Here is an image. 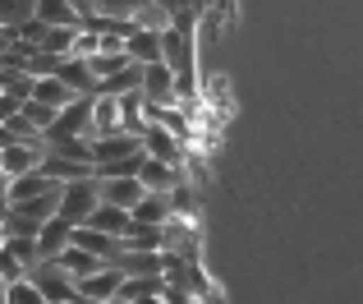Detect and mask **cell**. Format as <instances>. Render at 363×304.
<instances>
[{"instance_id": "obj_29", "label": "cell", "mask_w": 363, "mask_h": 304, "mask_svg": "<svg viewBox=\"0 0 363 304\" xmlns=\"http://www.w3.org/2000/svg\"><path fill=\"white\" fill-rule=\"evenodd\" d=\"M69 5H74V9H79V14H83V18H92V0H69Z\"/></svg>"}, {"instance_id": "obj_3", "label": "cell", "mask_w": 363, "mask_h": 304, "mask_svg": "<svg viewBox=\"0 0 363 304\" xmlns=\"http://www.w3.org/2000/svg\"><path fill=\"white\" fill-rule=\"evenodd\" d=\"M65 139H97V129H92V97H74L55 116V125L46 129V143H65Z\"/></svg>"}, {"instance_id": "obj_10", "label": "cell", "mask_w": 363, "mask_h": 304, "mask_svg": "<svg viewBox=\"0 0 363 304\" xmlns=\"http://www.w3.org/2000/svg\"><path fill=\"white\" fill-rule=\"evenodd\" d=\"M69 244H74V222H65L60 212H55L51 222L37 231V249H42V259H60Z\"/></svg>"}, {"instance_id": "obj_22", "label": "cell", "mask_w": 363, "mask_h": 304, "mask_svg": "<svg viewBox=\"0 0 363 304\" xmlns=\"http://www.w3.org/2000/svg\"><path fill=\"white\" fill-rule=\"evenodd\" d=\"M124 249H166V226L133 222L129 231H124Z\"/></svg>"}, {"instance_id": "obj_18", "label": "cell", "mask_w": 363, "mask_h": 304, "mask_svg": "<svg viewBox=\"0 0 363 304\" xmlns=\"http://www.w3.org/2000/svg\"><path fill=\"white\" fill-rule=\"evenodd\" d=\"M33 97L46 102V107H55V111H65L74 97H83V92H74L69 83L60 79V74H42V79H37V88H33Z\"/></svg>"}, {"instance_id": "obj_4", "label": "cell", "mask_w": 363, "mask_h": 304, "mask_svg": "<svg viewBox=\"0 0 363 304\" xmlns=\"http://www.w3.org/2000/svg\"><path fill=\"white\" fill-rule=\"evenodd\" d=\"M46 152H51V143H46V139H14L9 148H0V175H5V180L28 175V170L42 166Z\"/></svg>"}, {"instance_id": "obj_16", "label": "cell", "mask_w": 363, "mask_h": 304, "mask_svg": "<svg viewBox=\"0 0 363 304\" xmlns=\"http://www.w3.org/2000/svg\"><path fill=\"white\" fill-rule=\"evenodd\" d=\"M92 129L101 134H116V129H124V111H120V97H111V92H97L92 97Z\"/></svg>"}, {"instance_id": "obj_23", "label": "cell", "mask_w": 363, "mask_h": 304, "mask_svg": "<svg viewBox=\"0 0 363 304\" xmlns=\"http://www.w3.org/2000/svg\"><path fill=\"white\" fill-rule=\"evenodd\" d=\"M143 5H147V0H92V18H120V23H133Z\"/></svg>"}, {"instance_id": "obj_28", "label": "cell", "mask_w": 363, "mask_h": 304, "mask_svg": "<svg viewBox=\"0 0 363 304\" xmlns=\"http://www.w3.org/2000/svg\"><path fill=\"white\" fill-rule=\"evenodd\" d=\"M0 277H5V281H18V277H28V268L14 259V254H9V244H0Z\"/></svg>"}, {"instance_id": "obj_11", "label": "cell", "mask_w": 363, "mask_h": 304, "mask_svg": "<svg viewBox=\"0 0 363 304\" xmlns=\"http://www.w3.org/2000/svg\"><path fill=\"white\" fill-rule=\"evenodd\" d=\"M60 189V180H51L42 166L37 170H28V175H18V180H9V189H5V198L9 203H23V198H42V194H55Z\"/></svg>"}, {"instance_id": "obj_27", "label": "cell", "mask_w": 363, "mask_h": 304, "mask_svg": "<svg viewBox=\"0 0 363 304\" xmlns=\"http://www.w3.org/2000/svg\"><path fill=\"white\" fill-rule=\"evenodd\" d=\"M23 116L33 120V125L42 129V134H46V129L55 125V116H60V111H55V107H46V102H37V97H28V102H23Z\"/></svg>"}, {"instance_id": "obj_21", "label": "cell", "mask_w": 363, "mask_h": 304, "mask_svg": "<svg viewBox=\"0 0 363 304\" xmlns=\"http://www.w3.org/2000/svg\"><path fill=\"white\" fill-rule=\"evenodd\" d=\"M60 268L69 272L74 281H83V277H92L97 268H106V259H97V254H88V249H79V244H69V249L60 254Z\"/></svg>"}, {"instance_id": "obj_31", "label": "cell", "mask_w": 363, "mask_h": 304, "mask_svg": "<svg viewBox=\"0 0 363 304\" xmlns=\"http://www.w3.org/2000/svg\"><path fill=\"white\" fill-rule=\"evenodd\" d=\"M0 304H9V281L0 277Z\"/></svg>"}, {"instance_id": "obj_30", "label": "cell", "mask_w": 363, "mask_h": 304, "mask_svg": "<svg viewBox=\"0 0 363 304\" xmlns=\"http://www.w3.org/2000/svg\"><path fill=\"white\" fill-rule=\"evenodd\" d=\"M133 304H166V300H161V295H138Z\"/></svg>"}, {"instance_id": "obj_20", "label": "cell", "mask_w": 363, "mask_h": 304, "mask_svg": "<svg viewBox=\"0 0 363 304\" xmlns=\"http://www.w3.org/2000/svg\"><path fill=\"white\" fill-rule=\"evenodd\" d=\"M83 226H97V231L124 235V231L133 226V212H129V207H116V203H101V207H97V212H92V217H88Z\"/></svg>"}, {"instance_id": "obj_6", "label": "cell", "mask_w": 363, "mask_h": 304, "mask_svg": "<svg viewBox=\"0 0 363 304\" xmlns=\"http://www.w3.org/2000/svg\"><path fill=\"white\" fill-rule=\"evenodd\" d=\"M143 97H147L152 107H175L179 102V79H175V70H170L166 60L143 65Z\"/></svg>"}, {"instance_id": "obj_32", "label": "cell", "mask_w": 363, "mask_h": 304, "mask_svg": "<svg viewBox=\"0 0 363 304\" xmlns=\"http://www.w3.org/2000/svg\"><path fill=\"white\" fill-rule=\"evenodd\" d=\"M9 240V226H5V212H0V244Z\"/></svg>"}, {"instance_id": "obj_13", "label": "cell", "mask_w": 363, "mask_h": 304, "mask_svg": "<svg viewBox=\"0 0 363 304\" xmlns=\"http://www.w3.org/2000/svg\"><path fill=\"white\" fill-rule=\"evenodd\" d=\"M42 170H46L51 180H60V185L97 175V166H92V161H74V157H65V152H46V157H42Z\"/></svg>"}, {"instance_id": "obj_12", "label": "cell", "mask_w": 363, "mask_h": 304, "mask_svg": "<svg viewBox=\"0 0 363 304\" xmlns=\"http://www.w3.org/2000/svg\"><path fill=\"white\" fill-rule=\"evenodd\" d=\"M175 217V198L161 194V189H147V194L133 203V222H147V226H166Z\"/></svg>"}, {"instance_id": "obj_19", "label": "cell", "mask_w": 363, "mask_h": 304, "mask_svg": "<svg viewBox=\"0 0 363 304\" xmlns=\"http://www.w3.org/2000/svg\"><path fill=\"white\" fill-rule=\"evenodd\" d=\"M37 18H42L46 28H83L88 23L69 0H37Z\"/></svg>"}, {"instance_id": "obj_24", "label": "cell", "mask_w": 363, "mask_h": 304, "mask_svg": "<svg viewBox=\"0 0 363 304\" xmlns=\"http://www.w3.org/2000/svg\"><path fill=\"white\" fill-rule=\"evenodd\" d=\"M133 88H143V65L138 60L124 65V70L111 74V79H101V92H111V97H124V92H133Z\"/></svg>"}, {"instance_id": "obj_2", "label": "cell", "mask_w": 363, "mask_h": 304, "mask_svg": "<svg viewBox=\"0 0 363 304\" xmlns=\"http://www.w3.org/2000/svg\"><path fill=\"white\" fill-rule=\"evenodd\" d=\"M101 207V180L88 175V180H69V185H60V217L74 226H83L92 212Z\"/></svg>"}, {"instance_id": "obj_15", "label": "cell", "mask_w": 363, "mask_h": 304, "mask_svg": "<svg viewBox=\"0 0 363 304\" xmlns=\"http://www.w3.org/2000/svg\"><path fill=\"white\" fill-rule=\"evenodd\" d=\"M60 79L69 83L74 92H83V97H97V92H101V79L92 74V65H88V60H79V55H65Z\"/></svg>"}, {"instance_id": "obj_17", "label": "cell", "mask_w": 363, "mask_h": 304, "mask_svg": "<svg viewBox=\"0 0 363 304\" xmlns=\"http://www.w3.org/2000/svg\"><path fill=\"white\" fill-rule=\"evenodd\" d=\"M124 51H129V60H138V65L161 60V33H147V28L133 23L129 37H124Z\"/></svg>"}, {"instance_id": "obj_8", "label": "cell", "mask_w": 363, "mask_h": 304, "mask_svg": "<svg viewBox=\"0 0 363 304\" xmlns=\"http://www.w3.org/2000/svg\"><path fill=\"white\" fill-rule=\"evenodd\" d=\"M138 152H143V134H133V129H116V134H101L97 143H92L97 166H106V161H124V157H138Z\"/></svg>"}, {"instance_id": "obj_5", "label": "cell", "mask_w": 363, "mask_h": 304, "mask_svg": "<svg viewBox=\"0 0 363 304\" xmlns=\"http://www.w3.org/2000/svg\"><path fill=\"white\" fill-rule=\"evenodd\" d=\"M143 152H147V157L170 161V166H184V157H189L184 139H179L175 129H166L161 120H147V125H143Z\"/></svg>"}, {"instance_id": "obj_9", "label": "cell", "mask_w": 363, "mask_h": 304, "mask_svg": "<svg viewBox=\"0 0 363 304\" xmlns=\"http://www.w3.org/2000/svg\"><path fill=\"white\" fill-rule=\"evenodd\" d=\"M97 180H101V203L129 207V212H133V203L147 194V185H143L138 175H97Z\"/></svg>"}, {"instance_id": "obj_7", "label": "cell", "mask_w": 363, "mask_h": 304, "mask_svg": "<svg viewBox=\"0 0 363 304\" xmlns=\"http://www.w3.org/2000/svg\"><path fill=\"white\" fill-rule=\"evenodd\" d=\"M120 286H124V268H120V263H106V268H97L92 277L79 281V295L92 300V304H106V300L120 295Z\"/></svg>"}, {"instance_id": "obj_1", "label": "cell", "mask_w": 363, "mask_h": 304, "mask_svg": "<svg viewBox=\"0 0 363 304\" xmlns=\"http://www.w3.org/2000/svg\"><path fill=\"white\" fill-rule=\"evenodd\" d=\"M28 277L37 281V291H42L51 304H83L79 295V281L69 277V272L60 268V259H42V263H33L28 268Z\"/></svg>"}, {"instance_id": "obj_14", "label": "cell", "mask_w": 363, "mask_h": 304, "mask_svg": "<svg viewBox=\"0 0 363 304\" xmlns=\"http://www.w3.org/2000/svg\"><path fill=\"white\" fill-rule=\"evenodd\" d=\"M138 180H143L147 189H161V194H170V189L184 180V166H170V161H161V157H143Z\"/></svg>"}, {"instance_id": "obj_25", "label": "cell", "mask_w": 363, "mask_h": 304, "mask_svg": "<svg viewBox=\"0 0 363 304\" xmlns=\"http://www.w3.org/2000/svg\"><path fill=\"white\" fill-rule=\"evenodd\" d=\"M74 42H79V28H46L42 51H51V55H69V51H74Z\"/></svg>"}, {"instance_id": "obj_26", "label": "cell", "mask_w": 363, "mask_h": 304, "mask_svg": "<svg viewBox=\"0 0 363 304\" xmlns=\"http://www.w3.org/2000/svg\"><path fill=\"white\" fill-rule=\"evenodd\" d=\"M9 304H46V295L37 291L33 277H18V281H9Z\"/></svg>"}, {"instance_id": "obj_33", "label": "cell", "mask_w": 363, "mask_h": 304, "mask_svg": "<svg viewBox=\"0 0 363 304\" xmlns=\"http://www.w3.org/2000/svg\"><path fill=\"white\" fill-rule=\"evenodd\" d=\"M83 304H92V300H83Z\"/></svg>"}]
</instances>
